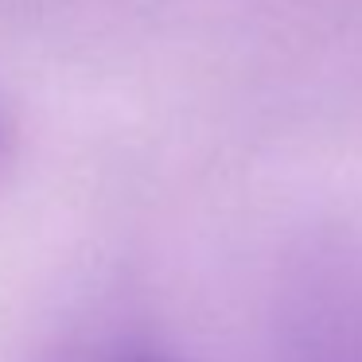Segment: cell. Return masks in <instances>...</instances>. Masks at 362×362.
<instances>
[{
    "label": "cell",
    "instance_id": "3957f363",
    "mask_svg": "<svg viewBox=\"0 0 362 362\" xmlns=\"http://www.w3.org/2000/svg\"><path fill=\"white\" fill-rule=\"evenodd\" d=\"M129 362H175L172 354L148 351V346H129Z\"/></svg>",
    "mask_w": 362,
    "mask_h": 362
},
{
    "label": "cell",
    "instance_id": "6da1fadb",
    "mask_svg": "<svg viewBox=\"0 0 362 362\" xmlns=\"http://www.w3.org/2000/svg\"><path fill=\"white\" fill-rule=\"evenodd\" d=\"M281 362H362V269L315 276L281 312Z\"/></svg>",
    "mask_w": 362,
    "mask_h": 362
},
{
    "label": "cell",
    "instance_id": "7a4b0ae2",
    "mask_svg": "<svg viewBox=\"0 0 362 362\" xmlns=\"http://www.w3.org/2000/svg\"><path fill=\"white\" fill-rule=\"evenodd\" d=\"M16 117H12V110L4 105V98H0V187H4V180H8L12 172V160H16Z\"/></svg>",
    "mask_w": 362,
    "mask_h": 362
}]
</instances>
